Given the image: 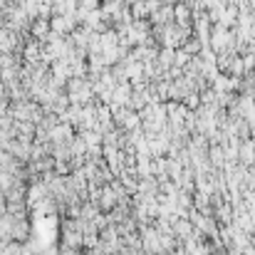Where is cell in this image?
<instances>
[{"label":"cell","instance_id":"6da1fadb","mask_svg":"<svg viewBox=\"0 0 255 255\" xmlns=\"http://www.w3.org/2000/svg\"><path fill=\"white\" fill-rule=\"evenodd\" d=\"M201 47H203V45H201V42H198V40H196L193 35H191V37H188V40H186V42L181 45V50H183V52H186L188 57H196V55L201 52Z\"/></svg>","mask_w":255,"mask_h":255},{"label":"cell","instance_id":"7a4b0ae2","mask_svg":"<svg viewBox=\"0 0 255 255\" xmlns=\"http://www.w3.org/2000/svg\"><path fill=\"white\" fill-rule=\"evenodd\" d=\"M188 62H191V57H188L183 50H176V52H173V67L186 70V67H188Z\"/></svg>","mask_w":255,"mask_h":255},{"label":"cell","instance_id":"3957f363","mask_svg":"<svg viewBox=\"0 0 255 255\" xmlns=\"http://www.w3.org/2000/svg\"><path fill=\"white\" fill-rule=\"evenodd\" d=\"M253 77H255V65H253Z\"/></svg>","mask_w":255,"mask_h":255}]
</instances>
